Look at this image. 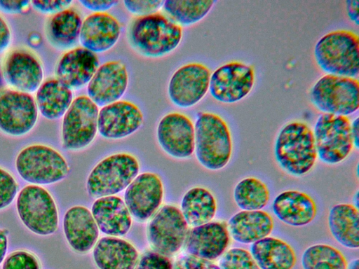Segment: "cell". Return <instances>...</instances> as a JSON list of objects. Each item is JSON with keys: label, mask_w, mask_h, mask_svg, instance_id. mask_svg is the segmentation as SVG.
I'll return each instance as SVG.
<instances>
[{"label": "cell", "mask_w": 359, "mask_h": 269, "mask_svg": "<svg viewBox=\"0 0 359 269\" xmlns=\"http://www.w3.org/2000/svg\"><path fill=\"white\" fill-rule=\"evenodd\" d=\"M250 251L260 269H293L297 262L292 246L271 236L251 244Z\"/></svg>", "instance_id": "cell-28"}, {"label": "cell", "mask_w": 359, "mask_h": 269, "mask_svg": "<svg viewBox=\"0 0 359 269\" xmlns=\"http://www.w3.org/2000/svg\"><path fill=\"white\" fill-rule=\"evenodd\" d=\"M156 137L161 148L172 158H188L194 152V124L182 113L173 111L163 116L157 125Z\"/></svg>", "instance_id": "cell-16"}, {"label": "cell", "mask_w": 359, "mask_h": 269, "mask_svg": "<svg viewBox=\"0 0 359 269\" xmlns=\"http://www.w3.org/2000/svg\"><path fill=\"white\" fill-rule=\"evenodd\" d=\"M313 54L326 74L358 78L359 37L355 32L338 29L325 34L316 42Z\"/></svg>", "instance_id": "cell-4"}, {"label": "cell", "mask_w": 359, "mask_h": 269, "mask_svg": "<svg viewBox=\"0 0 359 269\" xmlns=\"http://www.w3.org/2000/svg\"><path fill=\"white\" fill-rule=\"evenodd\" d=\"M210 76V69L202 63L190 62L179 67L168 82L170 100L180 108L194 106L207 94Z\"/></svg>", "instance_id": "cell-13"}, {"label": "cell", "mask_w": 359, "mask_h": 269, "mask_svg": "<svg viewBox=\"0 0 359 269\" xmlns=\"http://www.w3.org/2000/svg\"><path fill=\"white\" fill-rule=\"evenodd\" d=\"M140 163L133 154L116 153L101 160L91 170L86 181L94 198L116 195L126 189L139 174Z\"/></svg>", "instance_id": "cell-5"}, {"label": "cell", "mask_w": 359, "mask_h": 269, "mask_svg": "<svg viewBox=\"0 0 359 269\" xmlns=\"http://www.w3.org/2000/svg\"><path fill=\"white\" fill-rule=\"evenodd\" d=\"M358 192L357 191L353 196V205L358 209Z\"/></svg>", "instance_id": "cell-50"}, {"label": "cell", "mask_w": 359, "mask_h": 269, "mask_svg": "<svg viewBox=\"0 0 359 269\" xmlns=\"http://www.w3.org/2000/svg\"><path fill=\"white\" fill-rule=\"evenodd\" d=\"M18 214L22 223L39 235H50L58 228V210L51 194L43 187L27 185L18 194Z\"/></svg>", "instance_id": "cell-8"}, {"label": "cell", "mask_w": 359, "mask_h": 269, "mask_svg": "<svg viewBox=\"0 0 359 269\" xmlns=\"http://www.w3.org/2000/svg\"><path fill=\"white\" fill-rule=\"evenodd\" d=\"M194 152L198 163L210 170L224 168L233 150L232 139L226 122L211 112L198 113L194 123Z\"/></svg>", "instance_id": "cell-3"}, {"label": "cell", "mask_w": 359, "mask_h": 269, "mask_svg": "<svg viewBox=\"0 0 359 269\" xmlns=\"http://www.w3.org/2000/svg\"><path fill=\"white\" fill-rule=\"evenodd\" d=\"M218 265L220 269H260L250 251L240 247L226 251Z\"/></svg>", "instance_id": "cell-36"}, {"label": "cell", "mask_w": 359, "mask_h": 269, "mask_svg": "<svg viewBox=\"0 0 359 269\" xmlns=\"http://www.w3.org/2000/svg\"><path fill=\"white\" fill-rule=\"evenodd\" d=\"M129 82L125 64L109 60L99 66L87 85V96L98 106L120 100L126 93Z\"/></svg>", "instance_id": "cell-18"}, {"label": "cell", "mask_w": 359, "mask_h": 269, "mask_svg": "<svg viewBox=\"0 0 359 269\" xmlns=\"http://www.w3.org/2000/svg\"><path fill=\"white\" fill-rule=\"evenodd\" d=\"M173 269H220V268L212 261L187 254L176 260L173 263Z\"/></svg>", "instance_id": "cell-41"}, {"label": "cell", "mask_w": 359, "mask_h": 269, "mask_svg": "<svg viewBox=\"0 0 359 269\" xmlns=\"http://www.w3.org/2000/svg\"><path fill=\"white\" fill-rule=\"evenodd\" d=\"M99 106L87 95H79L62 117V145L69 151L89 146L97 133Z\"/></svg>", "instance_id": "cell-10"}, {"label": "cell", "mask_w": 359, "mask_h": 269, "mask_svg": "<svg viewBox=\"0 0 359 269\" xmlns=\"http://www.w3.org/2000/svg\"><path fill=\"white\" fill-rule=\"evenodd\" d=\"M116 0H81L79 3L93 13L107 12L118 4Z\"/></svg>", "instance_id": "cell-43"}, {"label": "cell", "mask_w": 359, "mask_h": 269, "mask_svg": "<svg viewBox=\"0 0 359 269\" xmlns=\"http://www.w3.org/2000/svg\"><path fill=\"white\" fill-rule=\"evenodd\" d=\"M346 269H359V260L355 258L348 263Z\"/></svg>", "instance_id": "cell-49"}, {"label": "cell", "mask_w": 359, "mask_h": 269, "mask_svg": "<svg viewBox=\"0 0 359 269\" xmlns=\"http://www.w3.org/2000/svg\"><path fill=\"white\" fill-rule=\"evenodd\" d=\"M20 177L33 185H49L64 179L69 167L63 156L43 144H32L22 149L15 159Z\"/></svg>", "instance_id": "cell-6"}, {"label": "cell", "mask_w": 359, "mask_h": 269, "mask_svg": "<svg viewBox=\"0 0 359 269\" xmlns=\"http://www.w3.org/2000/svg\"><path fill=\"white\" fill-rule=\"evenodd\" d=\"M163 195V184L160 177L153 172H143L126 188L123 200L132 217L144 222L159 209Z\"/></svg>", "instance_id": "cell-15"}, {"label": "cell", "mask_w": 359, "mask_h": 269, "mask_svg": "<svg viewBox=\"0 0 359 269\" xmlns=\"http://www.w3.org/2000/svg\"><path fill=\"white\" fill-rule=\"evenodd\" d=\"M272 211L277 219L285 224L301 227L314 220L317 207L314 200L307 193L297 190H287L274 198Z\"/></svg>", "instance_id": "cell-24"}, {"label": "cell", "mask_w": 359, "mask_h": 269, "mask_svg": "<svg viewBox=\"0 0 359 269\" xmlns=\"http://www.w3.org/2000/svg\"><path fill=\"white\" fill-rule=\"evenodd\" d=\"M359 123L358 118H355L353 122H351V132L353 142V147L356 149L359 148Z\"/></svg>", "instance_id": "cell-48"}, {"label": "cell", "mask_w": 359, "mask_h": 269, "mask_svg": "<svg viewBox=\"0 0 359 269\" xmlns=\"http://www.w3.org/2000/svg\"><path fill=\"white\" fill-rule=\"evenodd\" d=\"M18 184L14 177L0 167V209L9 206L15 198Z\"/></svg>", "instance_id": "cell-38"}, {"label": "cell", "mask_w": 359, "mask_h": 269, "mask_svg": "<svg viewBox=\"0 0 359 269\" xmlns=\"http://www.w3.org/2000/svg\"><path fill=\"white\" fill-rule=\"evenodd\" d=\"M255 82L254 67L239 61L222 64L211 73L209 92L217 102H238L252 91Z\"/></svg>", "instance_id": "cell-12"}, {"label": "cell", "mask_w": 359, "mask_h": 269, "mask_svg": "<svg viewBox=\"0 0 359 269\" xmlns=\"http://www.w3.org/2000/svg\"><path fill=\"white\" fill-rule=\"evenodd\" d=\"M121 25L107 12L92 13L82 21L79 41L82 47L97 54L109 50L118 42Z\"/></svg>", "instance_id": "cell-21"}, {"label": "cell", "mask_w": 359, "mask_h": 269, "mask_svg": "<svg viewBox=\"0 0 359 269\" xmlns=\"http://www.w3.org/2000/svg\"><path fill=\"white\" fill-rule=\"evenodd\" d=\"M63 231L70 247L76 252L86 254L95 245L99 237V228L86 207L76 205L65 212Z\"/></svg>", "instance_id": "cell-23"}, {"label": "cell", "mask_w": 359, "mask_h": 269, "mask_svg": "<svg viewBox=\"0 0 359 269\" xmlns=\"http://www.w3.org/2000/svg\"><path fill=\"white\" fill-rule=\"evenodd\" d=\"M229 243L227 224L212 221L189 231L185 248L188 254L212 261L224 254Z\"/></svg>", "instance_id": "cell-20"}, {"label": "cell", "mask_w": 359, "mask_h": 269, "mask_svg": "<svg viewBox=\"0 0 359 269\" xmlns=\"http://www.w3.org/2000/svg\"><path fill=\"white\" fill-rule=\"evenodd\" d=\"M189 226L177 207L163 205L149 223L147 238L153 251L166 256L177 254L185 244Z\"/></svg>", "instance_id": "cell-11"}, {"label": "cell", "mask_w": 359, "mask_h": 269, "mask_svg": "<svg viewBox=\"0 0 359 269\" xmlns=\"http://www.w3.org/2000/svg\"><path fill=\"white\" fill-rule=\"evenodd\" d=\"M34 99L38 111L48 120L63 117L74 100L72 90L56 78L43 81Z\"/></svg>", "instance_id": "cell-30"}, {"label": "cell", "mask_w": 359, "mask_h": 269, "mask_svg": "<svg viewBox=\"0 0 359 269\" xmlns=\"http://www.w3.org/2000/svg\"><path fill=\"white\" fill-rule=\"evenodd\" d=\"M3 76L13 89L32 93L43 79V70L38 58L26 50H15L5 58Z\"/></svg>", "instance_id": "cell-19"}, {"label": "cell", "mask_w": 359, "mask_h": 269, "mask_svg": "<svg viewBox=\"0 0 359 269\" xmlns=\"http://www.w3.org/2000/svg\"><path fill=\"white\" fill-rule=\"evenodd\" d=\"M1 269H41V265L34 254L26 250H17L5 258Z\"/></svg>", "instance_id": "cell-37"}, {"label": "cell", "mask_w": 359, "mask_h": 269, "mask_svg": "<svg viewBox=\"0 0 359 269\" xmlns=\"http://www.w3.org/2000/svg\"><path fill=\"white\" fill-rule=\"evenodd\" d=\"M99 66L97 54L82 46L74 48L58 60L56 78L72 90L78 89L88 85Z\"/></svg>", "instance_id": "cell-22"}, {"label": "cell", "mask_w": 359, "mask_h": 269, "mask_svg": "<svg viewBox=\"0 0 359 269\" xmlns=\"http://www.w3.org/2000/svg\"><path fill=\"white\" fill-rule=\"evenodd\" d=\"M8 233L6 229H0V265L5 259L8 249Z\"/></svg>", "instance_id": "cell-47"}, {"label": "cell", "mask_w": 359, "mask_h": 269, "mask_svg": "<svg viewBox=\"0 0 359 269\" xmlns=\"http://www.w3.org/2000/svg\"><path fill=\"white\" fill-rule=\"evenodd\" d=\"M359 1L358 0H349L346 1V8L348 18L356 25L359 22L358 15Z\"/></svg>", "instance_id": "cell-46"}, {"label": "cell", "mask_w": 359, "mask_h": 269, "mask_svg": "<svg viewBox=\"0 0 359 269\" xmlns=\"http://www.w3.org/2000/svg\"><path fill=\"white\" fill-rule=\"evenodd\" d=\"M143 121V113L137 105L120 99L99 109L97 132L105 139H121L136 132Z\"/></svg>", "instance_id": "cell-17"}, {"label": "cell", "mask_w": 359, "mask_h": 269, "mask_svg": "<svg viewBox=\"0 0 359 269\" xmlns=\"http://www.w3.org/2000/svg\"><path fill=\"white\" fill-rule=\"evenodd\" d=\"M91 213L99 230L108 236H123L132 226V216L124 200L117 195L96 198Z\"/></svg>", "instance_id": "cell-25"}, {"label": "cell", "mask_w": 359, "mask_h": 269, "mask_svg": "<svg viewBox=\"0 0 359 269\" xmlns=\"http://www.w3.org/2000/svg\"><path fill=\"white\" fill-rule=\"evenodd\" d=\"M312 104L323 113L347 116L359 107L358 78L325 74L310 90Z\"/></svg>", "instance_id": "cell-7"}, {"label": "cell", "mask_w": 359, "mask_h": 269, "mask_svg": "<svg viewBox=\"0 0 359 269\" xmlns=\"http://www.w3.org/2000/svg\"><path fill=\"white\" fill-rule=\"evenodd\" d=\"M72 3V1L68 0H36L30 1L32 6L38 11L53 15L69 8Z\"/></svg>", "instance_id": "cell-42"}, {"label": "cell", "mask_w": 359, "mask_h": 269, "mask_svg": "<svg viewBox=\"0 0 359 269\" xmlns=\"http://www.w3.org/2000/svg\"><path fill=\"white\" fill-rule=\"evenodd\" d=\"M313 133L318 158L325 164L341 163L354 148L351 121L347 116L322 113Z\"/></svg>", "instance_id": "cell-9"}, {"label": "cell", "mask_w": 359, "mask_h": 269, "mask_svg": "<svg viewBox=\"0 0 359 269\" xmlns=\"http://www.w3.org/2000/svg\"><path fill=\"white\" fill-rule=\"evenodd\" d=\"M236 205L245 211L262 210L270 200L266 184L256 177H246L239 181L233 189Z\"/></svg>", "instance_id": "cell-34"}, {"label": "cell", "mask_w": 359, "mask_h": 269, "mask_svg": "<svg viewBox=\"0 0 359 269\" xmlns=\"http://www.w3.org/2000/svg\"><path fill=\"white\" fill-rule=\"evenodd\" d=\"M134 269H173V263L168 256L152 250L138 258Z\"/></svg>", "instance_id": "cell-39"}, {"label": "cell", "mask_w": 359, "mask_h": 269, "mask_svg": "<svg viewBox=\"0 0 359 269\" xmlns=\"http://www.w3.org/2000/svg\"><path fill=\"white\" fill-rule=\"evenodd\" d=\"M327 225L333 238L343 247H359V211L353 205L339 203L328 213Z\"/></svg>", "instance_id": "cell-29"}, {"label": "cell", "mask_w": 359, "mask_h": 269, "mask_svg": "<svg viewBox=\"0 0 359 269\" xmlns=\"http://www.w3.org/2000/svg\"><path fill=\"white\" fill-rule=\"evenodd\" d=\"M164 1L161 0H125L126 8L137 16H144L158 12L162 8Z\"/></svg>", "instance_id": "cell-40"}, {"label": "cell", "mask_w": 359, "mask_h": 269, "mask_svg": "<svg viewBox=\"0 0 359 269\" xmlns=\"http://www.w3.org/2000/svg\"><path fill=\"white\" fill-rule=\"evenodd\" d=\"M93 256L99 269H134L139 253L132 243L124 239L104 236L97 240Z\"/></svg>", "instance_id": "cell-26"}, {"label": "cell", "mask_w": 359, "mask_h": 269, "mask_svg": "<svg viewBox=\"0 0 359 269\" xmlns=\"http://www.w3.org/2000/svg\"><path fill=\"white\" fill-rule=\"evenodd\" d=\"M82 21L79 13L72 8L52 15L46 25L49 40L59 48L72 47L79 41Z\"/></svg>", "instance_id": "cell-32"}, {"label": "cell", "mask_w": 359, "mask_h": 269, "mask_svg": "<svg viewBox=\"0 0 359 269\" xmlns=\"http://www.w3.org/2000/svg\"><path fill=\"white\" fill-rule=\"evenodd\" d=\"M11 41V29L6 20L0 15V53L8 47Z\"/></svg>", "instance_id": "cell-45"}, {"label": "cell", "mask_w": 359, "mask_h": 269, "mask_svg": "<svg viewBox=\"0 0 359 269\" xmlns=\"http://www.w3.org/2000/svg\"><path fill=\"white\" fill-rule=\"evenodd\" d=\"M273 151L279 166L294 177L309 173L318 158L313 130L302 121L289 122L280 130Z\"/></svg>", "instance_id": "cell-2"}, {"label": "cell", "mask_w": 359, "mask_h": 269, "mask_svg": "<svg viewBox=\"0 0 359 269\" xmlns=\"http://www.w3.org/2000/svg\"><path fill=\"white\" fill-rule=\"evenodd\" d=\"M180 211L189 226L210 222L215 218L217 205L214 195L203 187H194L182 197Z\"/></svg>", "instance_id": "cell-31"}, {"label": "cell", "mask_w": 359, "mask_h": 269, "mask_svg": "<svg viewBox=\"0 0 359 269\" xmlns=\"http://www.w3.org/2000/svg\"><path fill=\"white\" fill-rule=\"evenodd\" d=\"M39 111L29 93L14 89L0 91V130L13 137L26 134L35 126Z\"/></svg>", "instance_id": "cell-14"}, {"label": "cell", "mask_w": 359, "mask_h": 269, "mask_svg": "<svg viewBox=\"0 0 359 269\" xmlns=\"http://www.w3.org/2000/svg\"><path fill=\"white\" fill-rule=\"evenodd\" d=\"M29 4L28 1L0 0V9L6 13H18L24 11Z\"/></svg>", "instance_id": "cell-44"}, {"label": "cell", "mask_w": 359, "mask_h": 269, "mask_svg": "<svg viewBox=\"0 0 359 269\" xmlns=\"http://www.w3.org/2000/svg\"><path fill=\"white\" fill-rule=\"evenodd\" d=\"M215 3L212 0H168L164 1L162 9L180 27L189 26L203 20Z\"/></svg>", "instance_id": "cell-33"}, {"label": "cell", "mask_w": 359, "mask_h": 269, "mask_svg": "<svg viewBox=\"0 0 359 269\" xmlns=\"http://www.w3.org/2000/svg\"><path fill=\"white\" fill-rule=\"evenodd\" d=\"M303 269H346V257L338 249L326 244L307 247L301 258Z\"/></svg>", "instance_id": "cell-35"}, {"label": "cell", "mask_w": 359, "mask_h": 269, "mask_svg": "<svg viewBox=\"0 0 359 269\" xmlns=\"http://www.w3.org/2000/svg\"><path fill=\"white\" fill-rule=\"evenodd\" d=\"M232 239L241 244H252L269 236L274 227L273 217L264 210H241L228 221Z\"/></svg>", "instance_id": "cell-27"}, {"label": "cell", "mask_w": 359, "mask_h": 269, "mask_svg": "<svg viewBox=\"0 0 359 269\" xmlns=\"http://www.w3.org/2000/svg\"><path fill=\"white\" fill-rule=\"evenodd\" d=\"M182 28L165 14L156 12L134 18L128 37L132 47L148 57H160L175 50L182 39Z\"/></svg>", "instance_id": "cell-1"}]
</instances>
